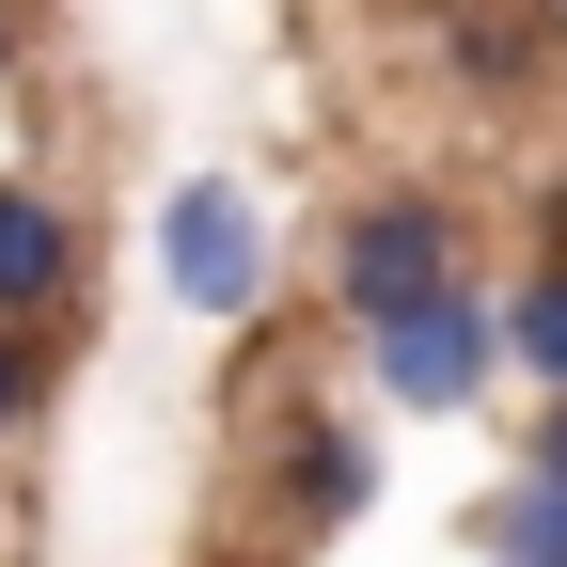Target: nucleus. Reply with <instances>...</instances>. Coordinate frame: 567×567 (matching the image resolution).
Instances as JSON below:
<instances>
[{"mask_svg": "<svg viewBox=\"0 0 567 567\" xmlns=\"http://www.w3.org/2000/svg\"><path fill=\"white\" fill-rule=\"evenodd\" d=\"M363 505H379V457H363V425H347V410H316V394H284L268 457H252V520H268L284 551H316V536H347Z\"/></svg>", "mask_w": 567, "mask_h": 567, "instance_id": "4", "label": "nucleus"}, {"mask_svg": "<svg viewBox=\"0 0 567 567\" xmlns=\"http://www.w3.org/2000/svg\"><path fill=\"white\" fill-rule=\"evenodd\" d=\"M158 284H174L205 331H237L268 284H284V237H268V205H252V174H237V158H205V174H174V189H158Z\"/></svg>", "mask_w": 567, "mask_h": 567, "instance_id": "1", "label": "nucleus"}, {"mask_svg": "<svg viewBox=\"0 0 567 567\" xmlns=\"http://www.w3.org/2000/svg\"><path fill=\"white\" fill-rule=\"evenodd\" d=\"M363 379H379V410H410V425L473 410L488 379H505V300H488V284H442V300L379 316V331H363Z\"/></svg>", "mask_w": 567, "mask_h": 567, "instance_id": "3", "label": "nucleus"}, {"mask_svg": "<svg viewBox=\"0 0 567 567\" xmlns=\"http://www.w3.org/2000/svg\"><path fill=\"white\" fill-rule=\"evenodd\" d=\"M520 473H567V394H536V457Z\"/></svg>", "mask_w": 567, "mask_h": 567, "instance_id": "10", "label": "nucleus"}, {"mask_svg": "<svg viewBox=\"0 0 567 567\" xmlns=\"http://www.w3.org/2000/svg\"><path fill=\"white\" fill-rule=\"evenodd\" d=\"M442 284H473L457 205H442V189H363V205L331 221V316H347V331H379V316H410V300H442Z\"/></svg>", "mask_w": 567, "mask_h": 567, "instance_id": "2", "label": "nucleus"}, {"mask_svg": "<svg viewBox=\"0 0 567 567\" xmlns=\"http://www.w3.org/2000/svg\"><path fill=\"white\" fill-rule=\"evenodd\" d=\"M0 551H17V505H0Z\"/></svg>", "mask_w": 567, "mask_h": 567, "instance_id": "13", "label": "nucleus"}, {"mask_svg": "<svg viewBox=\"0 0 567 567\" xmlns=\"http://www.w3.org/2000/svg\"><path fill=\"white\" fill-rule=\"evenodd\" d=\"M17 48H32V0H0V80H17Z\"/></svg>", "mask_w": 567, "mask_h": 567, "instance_id": "11", "label": "nucleus"}, {"mask_svg": "<svg viewBox=\"0 0 567 567\" xmlns=\"http://www.w3.org/2000/svg\"><path fill=\"white\" fill-rule=\"evenodd\" d=\"M80 284H95L80 205H63L48 174H0V331H63V316H80Z\"/></svg>", "mask_w": 567, "mask_h": 567, "instance_id": "5", "label": "nucleus"}, {"mask_svg": "<svg viewBox=\"0 0 567 567\" xmlns=\"http://www.w3.org/2000/svg\"><path fill=\"white\" fill-rule=\"evenodd\" d=\"M48 379H63V331H0V457L48 425Z\"/></svg>", "mask_w": 567, "mask_h": 567, "instance_id": "9", "label": "nucleus"}, {"mask_svg": "<svg viewBox=\"0 0 567 567\" xmlns=\"http://www.w3.org/2000/svg\"><path fill=\"white\" fill-rule=\"evenodd\" d=\"M505 363H520L536 394H567V205H551V252L505 284Z\"/></svg>", "mask_w": 567, "mask_h": 567, "instance_id": "7", "label": "nucleus"}, {"mask_svg": "<svg viewBox=\"0 0 567 567\" xmlns=\"http://www.w3.org/2000/svg\"><path fill=\"white\" fill-rule=\"evenodd\" d=\"M205 567H300V551H205Z\"/></svg>", "mask_w": 567, "mask_h": 567, "instance_id": "12", "label": "nucleus"}, {"mask_svg": "<svg viewBox=\"0 0 567 567\" xmlns=\"http://www.w3.org/2000/svg\"><path fill=\"white\" fill-rule=\"evenodd\" d=\"M442 63H457V95L520 111L551 63H567V32H551V0H457V17H442Z\"/></svg>", "mask_w": 567, "mask_h": 567, "instance_id": "6", "label": "nucleus"}, {"mask_svg": "<svg viewBox=\"0 0 567 567\" xmlns=\"http://www.w3.org/2000/svg\"><path fill=\"white\" fill-rule=\"evenodd\" d=\"M488 567H567V473H520L488 505Z\"/></svg>", "mask_w": 567, "mask_h": 567, "instance_id": "8", "label": "nucleus"}]
</instances>
